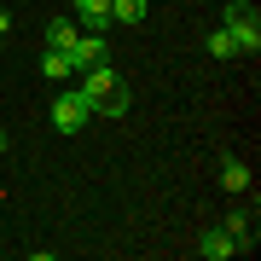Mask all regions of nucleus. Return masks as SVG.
Wrapping results in <instances>:
<instances>
[{"instance_id": "9d476101", "label": "nucleus", "mask_w": 261, "mask_h": 261, "mask_svg": "<svg viewBox=\"0 0 261 261\" xmlns=\"http://www.w3.org/2000/svg\"><path fill=\"white\" fill-rule=\"evenodd\" d=\"M111 18L116 23H140L145 18V0H111Z\"/></svg>"}, {"instance_id": "f8f14e48", "label": "nucleus", "mask_w": 261, "mask_h": 261, "mask_svg": "<svg viewBox=\"0 0 261 261\" xmlns=\"http://www.w3.org/2000/svg\"><path fill=\"white\" fill-rule=\"evenodd\" d=\"M6 29H12V12H0V41H6Z\"/></svg>"}, {"instance_id": "2eb2a0df", "label": "nucleus", "mask_w": 261, "mask_h": 261, "mask_svg": "<svg viewBox=\"0 0 261 261\" xmlns=\"http://www.w3.org/2000/svg\"><path fill=\"white\" fill-rule=\"evenodd\" d=\"M0 47H6V41H0Z\"/></svg>"}, {"instance_id": "39448f33", "label": "nucleus", "mask_w": 261, "mask_h": 261, "mask_svg": "<svg viewBox=\"0 0 261 261\" xmlns=\"http://www.w3.org/2000/svg\"><path fill=\"white\" fill-rule=\"evenodd\" d=\"M75 23L105 35V29H111V0H82V6H75Z\"/></svg>"}, {"instance_id": "f03ea898", "label": "nucleus", "mask_w": 261, "mask_h": 261, "mask_svg": "<svg viewBox=\"0 0 261 261\" xmlns=\"http://www.w3.org/2000/svg\"><path fill=\"white\" fill-rule=\"evenodd\" d=\"M87 122H93V99H87L82 87H64V93L53 99V128L58 134H82Z\"/></svg>"}, {"instance_id": "4468645a", "label": "nucleus", "mask_w": 261, "mask_h": 261, "mask_svg": "<svg viewBox=\"0 0 261 261\" xmlns=\"http://www.w3.org/2000/svg\"><path fill=\"white\" fill-rule=\"evenodd\" d=\"M0 151H6V134H0Z\"/></svg>"}, {"instance_id": "0eeeda50", "label": "nucleus", "mask_w": 261, "mask_h": 261, "mask_svg": "<svg viewBox=\"0 0 261 261\" xmlns=\"http://www.w3.org/2000/svg\"><path fill=\"white\" fill-rule=\"evenodd\" d=\"M75 35H82V23H75L70 12H64V18H53V23H47V47H75Z\"/></svg>"}, {"instance_id": "423d86ee", "label": "nucleus", "mask_w": 261, "mask_h": 261, "mask_svg": "<svg viewBox=\"0 0 261 261\" xmlns=\"http://www.w3.org/2000/svg\"><path fill=\"white\" fill-rule=\"evenodd\" d=\"M197 250H203L209 261H226V255H238L244 244H238L232 232H226V226H215V232H203V244H197Z\"/></svg>"}, {"instance_id": "20e7f679", "label": "nucleus", "mask_w": 261, "mask_h": 261, "mask_svg": "<svg viewBox=\"0 0 261 261\" xmlns=\"http://www.w3.org/2000/svg\"><path fill=\"white\" fill-rule=\"evenodd\" d=\"M105 58H111V47H105V35H93V29H82V35H75V47H70V70L82 75V70L105 64Z\"/></svg>"}, {"instance_id": "ddd939ff", "label": "nucleus", "mask_w": 261, "mask_h": 261, "mask_svg": "<svg viewBox=\"0 0 261 261\" xmlns=\"http://www.w3.org/2000/svg\"><path fill=\"white\" fill-rule=\"evenodd\" d=\"M64 6H70V12H75V6H82V0H64Z\"/></svg>"}, {"instance_id": "7ed1b4c3", "label": "nucleus", "mask_w": 261, "mask_h": 261, "mask_svg": "<svg viewBox=\"0 0 261 261\" xmlns=\"http://www.w3.org/2000/svg\"><path fill=\"white\" fill-rule=\"evenodd\" d=\"M82 93L93 99V116H99V105H105V99H116V93H128V87H122V75L111 70V58H105V64L82 70Z\"/></svg>"}, {"instance_id": "f257e3e1", "label": "nucleus", "mask_w": 261, "mask_h": 261, "mask_svg": "<svg viewBox=\"0 0 261 261\" xmlns=\"http://www.w3.org/2000/svg\"><path fill=\"white\" fill-rule=\"evenodd\" d=\"M221 29L238 41V58H255L261 53V12L250 0H232V6H221Z\"/></svg>"}, {"instance_id": "6e6552de", "label": "nucleus", "mask_w": 261, "mask_h": 261, "mask_svg": "<svg viewBox=\"0 0 261 261\" xmlns=\"http://www.w3.org/2000/svg\"><path fill=\"white\" fill-rule=\"evenodd\" d=\"M41 75H47V82H64V75H75V70H70V47H47V58H41Z\"/></svg>"}, {"instance_id": "1a4fd4ad", "label": "nucleus", "mask_w": 261, "mask_h": 261, "mask_svg": "<svg viewBox=\"0 0 261 261\" xmlns=\"http://www.w3.org/2000/svg\"><path fill=\"white\" fill-rule=\"evenodd\" d=\"M221 186L226 192H250V168H244L238 157H221Z\"/></svg>"}, {"instance_id": "9b49d317", "label": "nucleus", "mask_w": 261, "mask_h": 261, "mask_svg": "<svg viewBox=\"0 0 261 261\" xmlns=\"http://www.w3.org/2000/svg\"><path fill=\"white\" fill-rule=\"evenodd\" d=\"M209 53L215 58H238V41L226 35V29H215V35H209Z\"/></svg>"}]
</instances>
